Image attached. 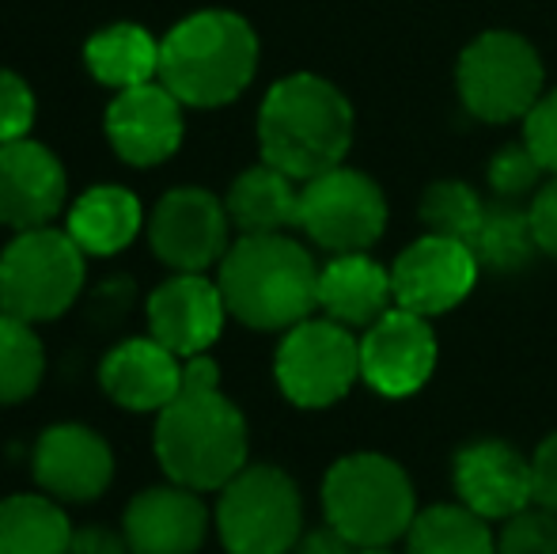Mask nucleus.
<instances>
[{
    "label": "nucleus",
    "instance_id": "1a4fd4ad",
    "mask_svg": "<svg viewBox=\"0 0 557 554\" xmlns=\"http://www.w3.org/2000/svg\"><path fill=\"white\" fill-rule=\"evenodd\" d=\"M273 372L288 403L304 410L334 407L360 380V342L334 319H304L288 327Z\"/></svg>",
    "mask_w": 557,
    "mask_h": 554
},
{
    "label": "nucleus",
    "instance_id": "72a5a7b5",
    "mask_svg": "<svg viewBox=\"0 0 557 554\" xmlns=\"http://www.w3.org/2000/svg\"><path fill=\"white\" fill-rule=\"evenodd\" d=\"M528 213H531V229H535V239H539V251L557 259V175L546 186H539Z\"/></svg>",
    "mask_w": 557,
    "mask_h": 554
},
{
    "label": "nucleus",
    "instance_id": "b1692460",
    "mask_svg": "<svg viewBox=\"0 0 557 554\" xmlns=\"http://www.w3.org/2000/svg\"><path fill=\"white\" fill-rule=\"evenodd\" d=\"M84 65L107 88H137L160 76V42L137 23H111L84 42Z\"/></svg>",
    "mask_w": 557,
    "mask_h": 554
},
{
    "label": "nucleus",
    "instance_id": "2eb2a0df",
    "mask_svg": "<svg viewBox=\"0 0 557 554\" xmlns=\"http://www.w3.org/2000/svg\"><path fill=\"white\" fill-rule=\"evenodd\" d=\"M107 140L129 168H156L183 145V103L163 84L125 88L107 107Z\"/></svg>",
    "mask_w": 557,
    "mask_h": 554
},
{
    "label": "nucleus",
    "instance_id": "f8f14e48",
    "mask_svg": "<svg viewBox=\"0 0 557 554\" xmlns=\"http://www.w3.org/2000/svg\"><path fill=\"white\" fill-rule=\"evenodd\" d=\"M482 262H478L474 247L451 236H421L410 244L391 267L395 281V304L418 316H444L455 304H462L478 285Z\"/></svg>",
    "mask_w": 557,
    "mask_h": 554
},
{
    "label": "nucleus",
    "instance_id": "7c9ffc66",
    "mask_svg": "<svg viewBox=\"0 0 557 554\" xmlns=\"http://www.w3.org/2000/svg\"><path fill=\"white\" fill-rule=\"evenodd\" d=\"M543 175H546L543 163L531 156L528 145H508V148H500V152L490 160V186L505 201H512V198H520V194L535 190Z\"/></svg>",
    "mask_w": 557,
    "mask_h": 554
},
{
    "label": "nucleus",
    "instance_id": "cd10ccee",
    "mask_svg": "<svg viewBox=\"0 0 557 554\" xmlns=\"http://www.w3.org/2000/svg\"><path fill=\"white\" fill-rule=\"evenodd\" d=\"M478 262L490 270H523L539 255V239L531 229V213L516 206L485 209V221L478 236L470 239Z\"/></svg>",
    "mask_w": 557,
    "mask_h": 554
},
{
    "label": "nucleus",
    "instance_id": "0eeeda50",
    "mask_svg": "<svg viewBox=\"0 0 557 554\" xmlns=\"http://www.w3.org/2000/svg\"><path fill=\"white\" fill-rule=\"evenodd\" d=\"M216 528L227 554H288L304 535V502L281 467H243L221 490Z\"/></svg>",
    "mask_w": 557,
    "mask_h": 554
},
{
    "label": "nucleus",
    "instance_id": "412c9836",
    "mask_svg": "<svg viewBox=\"0 0 557 554\" xmlns=\"http://www.w3.org/2000/svg\"><path fill=\"white\" fill-rule=\"evenodd\" d=\"M319 308L326 319L342 327H372L380 316L395 308V281L391 270L368 259L364 251L357 255H334L319 270Z\"/></svg>",
    "mask_w": 557,
    "mask_h": 554
},
{
    "label": "nucleus",
    "instance_id": "2f4dec72",
    "mask_svg": "<svg viewBox=\"0 0 557 554\" xmlns=\"http://www.w3.org/2000/svg\"><path fill=\"white\" fill-rule=\"evenodd\" d=\"M35 126V91L12 69H0V145L20 140Z\"/></svg>",
    "mask_w": 557,
    "mask_h": 554
},
{
    "label": "nucleus",
    "instance_id": "9d476101",
    "mask_svg": "<svg viewBox=\"0 0 557 554\" xmlns=\"http://www.w3.org/2000/svg\"><path fill=\"white\" fill-rule=\"evenodd\" d=\"M300 229L323 251H368L387 229V198L364 171L331 168L308 178L300 190Z\"/></svg>",
    "mask_w": 557,
    "mask_h": 554
},
{
    "label": "nucleus",
    "instance_id": "6e6552de",
    "mask_svg": "<svg viewBox=\"0 0 557 554\" xmlns=\"http://www.w3.org/2000/svg\"><path fill=\"white\" fill-rule=\"evenodd\" d=\"M459 99L482 122L528 119L543 99V61L528 38L512 30H485L462 50L455 69Z\"/></svg>",
    "mask_w": 557,
    "mask_h": 554
},
{
    "label": "nucleus",
    "instance_id": "473e14b6",
    "mask_svg": "<svg viewBox=\"0 0 557 554\" xmlns=\"http://www.w3.org/2000/svg\"><path fill=\"white\" fill-rule=\"evenodd\" d=\"M523 145L531 148L546 175H557V88L543 91L535 107L523 119Z\"/></svg>",
    "mask_w": 557,
    "mask_h": 554
},
{
    "label": "nucleus",
    "instance_id": "c756f323",
    "mask_svg": "<svg viewBox=\"0 0 557 554\" xmlns=\"http://www.w3.org/2000/svg\"><path fill=\"white\" fill-rule=\"evenodd\" d=\"M497 554H557V513L523 509L505 520L497 540Z\"/></svg>",
    "mask_w": 557,
    "mask_h": 554
},
{
    "label": "nucleus",
    "instance_id": "e433bc0d",
    "mask_svg": "<svg viewBox=\"0 0 557 554\" xmlns=\"http://www.w3.org/2000/svg\"><path fill=\"white\" fill-rule=\"evenodd\" d=\"M357 551L360 547H352V543L345 540L342 532H334L331 525L311 535H300V543H296V554H357Z\"/></svg>",
    "mask_w": 557,
    "mask_h": 554
},
{
    "label": "nucleus",
    "instance_id": "423d86ee",
    "mask_svg": "<svg viewBox=\"0 0 557 554\" xmlns=\"http://www.w3.org/2000/svg\"><path fill=\"white\" fill-rule=\"evenodd\" d=\"M84 247L69 232L27 229L0 255V311L23 323L65 316L84 293Z\"/></svg>",
    "mask_w": 557,
    "mask_h": 554
},
{
    "label": "nucleus",
    "instance_id": "f03ea898",
    "mask_svg": "<svg viewBox=\"0 0 557 554\" xmlns=\"http://www.w3.org/2000/svg\"><path fill=\"white\" fill-rule=\"evenodd\" d=\"M352 145V107L331 81L293 73L277 81L258 111L262 160L293 175L296 183L342 168Z\"/></svg>",
    "mask_w": 557,
    "mask_h": 554
},
{
    "label": "nucleus",
    "instance_id": "393cba45",
    "mask_svg": "<svg viewBox=\"0 0 557 554\" xmlns=\"http://www.w3.org/2000/svg\"><path fill=\"white\" fill-rule=\"evenodd\" d=\"M73 525L53 497L15 494L0 502V554H73Z\"/></svg>",
    "mask_w": 557,
    "mask_h": 554
},
{
    "label": "nucleus",
    "instance_id": "9b49d317",
    "mask_svg": "<svg viewBox=\"0 0 557 554\" xmlns=\"http://www.w3.org/2000/svg\"><path fill=\"white\" fill-rule=\"evenodd\" d=\"M232 217L216 194L201 186H175L156 201L148 217V244L163 267L178 274H201L227 255Z\"/></svg>",
    "mask_w": 557,
    "mask_h": 554
},
{
    "label": "nucleus",
    "instance_id": "a878e982",
    "mask_svg": "<svg viewBox=\"0 0 557 554\" xmlns=\"http://www.w3.org/2000/svg\"><path fill=\"white\" fill-rule=\"evenodd\" d=\"M406 554H493L490 520L467 505H433L406 532Z\"/></svg>",
    "mask_w": 557,
    "mask_h": 554
},
{
    "label": "nucleus",
    "instance_id": "a211bd4d",
    "mask_svg": "<svg viewBox=\"0 0 557 554\" xmlns=\"http://www.w3.org/2000/svg\"><path fill=\"white\" fill-rule=\"evenodd\" d=\"M227 304L221 285L201 274H175L148 296V327L160 346L178 357H198L221 338Z\"/></svg>",
    "mask_w": 557,
    "mask_h": 554
},
{
    "label": "nucleus",
    "instance_id": "c85d7f7f",
    "mask_svg": "<svg viewBox=\"0 0 557 554\" xmlns=\"http://www.w3.org/2000/svg\"><path fill=\"white\" fill-rule=\"evenodd\" d=\"M485 209L490 206L467 183H451V178L447 183H433L421 194V224L429 232H436V236H451L462 239V244H470L478 236V229L485 221Z\"/></svg>",
    "mask_w": 557,
    "mask_h": 554
},
{
    "label": "nucleus",
    "instance_id": "6ab92c4d",
    "mask_svg": "<svg viewBox=\"0 0 557 554\" xmlns=\"http://www.w3.org/2000/svg\"><path fill=\"white\" fill-rule=\"evenodd\" d=\"M209 532V509L190 487L140 490L122 517V535L137 554H198Z\"/></svg>",
    "mask_w": 557,
    "mask_h": 554
},
{
    "label": "nucleus",
    "instance_id": "f704fd0d",
    "mask_svg": "<svg viewBox=\"0 0 557 554\" xmlns=\"http://www.w3.org/2000/svg\"><path fill=\"white\" fill-rule=\"evenodd\" d=\"M531 475H535V502L543 509L557 513V433L546 436L531 456Z\"/></svg>",
    "mask_w": 557,
    "mask_h": 554
},
{
    "label": "nucleus",
    "instance_id": "20e7f679",
    "mask_svg": "<svg viewBox=\"0 0 557 554\" xmlns=\"http://www.w3.org/2000/svg\"><path fill=\"white\" fill-rule=\"evenodd\" d=\"M227 316L255 331H288L319 308V267L285 232L243 236L221 259Z\"/></svg>",
    "mask_w": 557,
    "mask_h": 554
},
{
    "label": "nucleus",
    "instance_id": "5701e85b",
    "mask_svg": "<svg viewBox=\"0 0 557 554\" xmlns=\"http://www.w3.org/2000/svg\"><path fill=\"white\" fill-rule=\"evenodd\" d=\"M140 201L133 190L114 183L91 186L69 209V236L84 247V255H117L137 239L140 232Z\"/></svg>",
    "mask_w": 557,
    "mask_h": 554
},
{
    "label": "nucleus",
    "instance_id": "ddd939ff",
    "mask_svg": "<svg viewBox=\"0 0 557 554\" xmlns=\"http://www.w3.org/2000/svg\"><path fill=\"white\" fill-rule=\"evenodd\" d=\"M436 369L433 323L418 311L391 308L360 338V380L387 399H406L421 392Z\"/></svg>",
    "mask_w": 557,
    "mask_h": 554
},
{
    "label": "nucleus",
    "instance_id": "f257e3e1",
    "mask_svg": "<svg viewBox=\"0 0 557 554\" xmlns=\"http://www.w3.org/2000/svg\"><path fill=\"white\" fill-rule=\"evenodd\" d=\"M156 459L171 482L224 490L247 467V418L221 392V369L206 354L186 357L183 392L156 418Z\"/></svg>",
    "mask_w": 557,
    "mask_h": 554
},
{
    "label": "nucleus",
    "instance_id": "aec40b11",
    "mask_svg": "<svg viewBox=\"0 0 557 554\" xmlns=\"http://www.w3.org/2000/svg\"><path fill=\"white\" fill-rule=\"evenodd\" d=\"M183 357L156 338H125L99 365V384L133 415H160L183 392Z\"/></svg>",
    "mask_w": 557,
    "mask_h": 554
},
{
    "label": "nucleus",
    "instance_id": "4be33fe9",
    "mask_svg": "<svg viewBox=\"0 0 557 554\" xmlns=\"http://www.w3.org/2000/svg\"><path fill=\"white\" fill-rule=\"evenodd\" d=\"M224 206L243 236H270V232H285L293 224H300V190H296V178L265 160L235 178Z\"/></svg>",
    "mask_w": 557,
    "mask_h": 554
},
{
    "label": "nucleus",
    "instance_id": "bb28decb",
    "mask_svg": "<svg viewBox=\"0 0 557 554\" xmlns=\"http://www.w3.org/2000/svg\"><path fill=\"white\" fill-rule=\"evenodd\" d=\"M46 372V349L35 323H23L0 311V407L23 403L38 392Z\"/></svg>",
    "mask_w": 557,
    "mask_h": 554
},
{
    "label": "nucleus",
    "instance_id": "7ed1b4c3",
    "mask_svg": "<svg viewBox=\"0 0 557 554\" xmlns=\"http://www.w3.org/2000/svg\"><path fill=\"white\" fill-rule=\"evenodd\" d=\"M258 69V35L243 15L209 8L163 35L160 84L183 107H224L247 91Z\"/></svg>",
    "mask_w": 557,
    "mask_h": 554
},
{
    "label": "nucleus",
    "instance_id": "4c0bfd02",
    "mask_svg": "<svg viewBox=\"0 0 557 554\" xmlns=\"http://www.w3.org/2000/svg\"><path fill=\"white\" fill-rule=\"evenodd\" d=\"M357 554H391L387 547H364V551H357Z\"/></svg>",
    "mask_w": 557,
    "mask_h": 554
},
{
    "label": "nucleus",
    "instance_id": "c9c22d12",
    "mask_svg": "<svg viewBox=\"0 0 557 554\" xmlns=\"http://www.w3.org/2000/svg\"><path fill=\"white\" fill-rule=\"evenodd\" d=\"M73 554H137L125 535H114L111 528H84L73 540Z\"/></svg>",
    "mask_w": 557,
    "mask_h": 554
},
{
    "label": "nucleus",
    "instance_id": "f3484780",
    "mask_svg": "<svg viewBox=\"0 0 557 554\" xmlns=\"http://www.w3.org/2000/svg\"><path fill=\"white\" fill-rule=\"evenodd\" d=\"M69 175L46 145L30 137L0 145V224L15 232L46 229L61 213Z\"/></svg>",
    "mask_w": 557,
    "mask_h": 554
},
{
    "label": "nucleus",
    "instance_id": "4468645a",
    "mask_svg": "<svg viewBox=\"0 0 557 554\" xmlns=\"http://www.w3.org/2000/svg\"><path fill=\"white\" fill-rule=\"evenodd\" d=\"M455 494L467 509L485 520H508L535 502L531 459L508 441L485 436L455 456Z\"/></svg>",
    "mask_w": 557,
    "mask_h": 554
},
{
    "label": "nucleus",
    "instance_id": "dca6fc26",
    "mask_svg": "<svg viewBox=\"0 0 557 554\" xmlns=\"http://www.w3.org/2000/svg\"><path fill=\"white\" fill-rule=\"evenodd\" d=\"M35 479L61 502H96L114 482V452L96 429L61 421L38 436Z\"/></svg>",
    "mask_w": 557,
    "mask_h": 554
},
{
    "label": "nucleus",
    "instance_id": "39448f33",
    "mask_svg": "<svg viewBox=\"0 0 557 554\" xmlns=\"http://www.w3.org/2000/svg\"><path fill=\"white\" fill-rule=\"evenodd\" d=\"M326 525L352 547H391L418 517L413 482L395 459L380 452H352L337 459L323 479Z\"/></svg>",
    "mask_w": 557,
    "mask_h": 554
}]
</instances>
